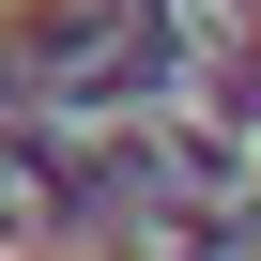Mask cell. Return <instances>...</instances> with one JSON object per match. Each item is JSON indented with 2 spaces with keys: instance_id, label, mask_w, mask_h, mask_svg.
<instances>
[{
  "instance_id": "1",
  "label": "cell",
  "mask_w": 261,
  "mask_h": 261,
  "mask_svg": "<svg viewBox=\"0 0 261 261\" xmlns=\"http://www.w3.org/2000/svg\"><path fill=\"white\" fill-rule=\"evenodd\" d=\"M46 200H62V185H46V154L0 139V246H31V230H46Z\"/></svg>"
}]
</instances>
